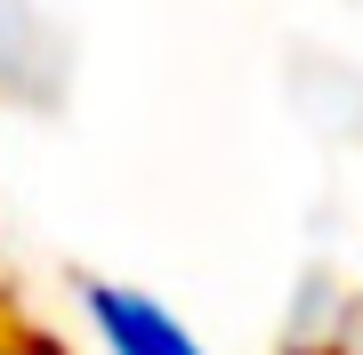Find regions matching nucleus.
I'll return each mask as SVG.
<instances>
[{"instance_id":"nucleus-2","label":"nucleus","mask_w":363,"mask_h":355,"mask_svg":"<svg viewBox=\"0 0 363 355\" xmlns=\"http://www.w3.org/2000/svg\"><path fill=\"white\" fill-rule=\"evenodd\" d=\"M0 355H65V347H49L40 331H0Z\"/></svg>"},{"instance_id":"nucleus-1","label":"nucleus","mask_w":363,"mask_h":355,"mask_svg":"<svg viewBox=\"0 0 363 355\" xmlns=\"http://www.w3.org/2000/svg\"><path fill=\"white\" fill-rule=\"evenodd\" d=\"M73 307L89 323L97 355H210L169 299H154L121 275H73Z\"/></svg>"}]
</instances>
